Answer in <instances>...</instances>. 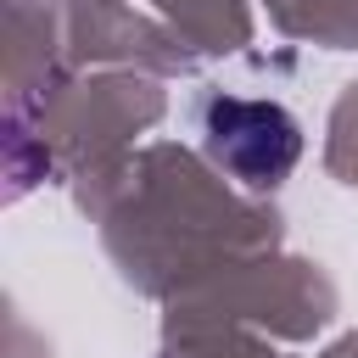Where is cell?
<instances>
[{"instance_id": "obj_1", "label": "cell", "mask_w": 358, "mask_h": 358, "mask_svg": "<svg viewBox=\"0 0 358 358\" xmlns=\"http://www.w3.org/2000/svg\"><path fill=\"white\" fill-rule=\"evenodd\" d=\"M201 151L235 173L241 185H280L302 157V129L274 101H235L218 95L201 123Z\"/></svg>"}]
</instances>
